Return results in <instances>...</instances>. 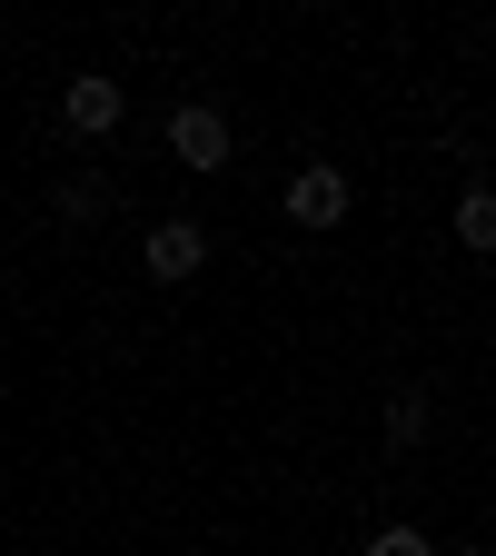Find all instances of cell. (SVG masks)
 Returning a JSON list of instances; mask_svg holds the SVG:
<instances>
[{
    "instance_id": "obj_1",
    "label": "cell",
    "mask_w": 496,
    "mask_h": 556,
    "mask_svg": "<svg viewBox=\"0 0 496 556\" xmlns=\"http://www.w3.org/2000/svg\"><path fill=\"white\" fill-rule=\"evenodd\" d=\"M160 139H169V160L199 169V179H208V169H229V110H208V100H179Z\"/></svg>"
},
{
    "instance_id": "obj_2",
    "label": "cell",
    "mask_w": 496,
    "mask_h": 556,
    "mask_svg": "<svg viewBox=\"0 0 496 556\" xmlns=\"http://www.w3.org/2000/svg\"><path fill=\"white\" fill-rule=\"evenodd\" d=\"M139 268H150L160 289H179V278H199V268H208V229H199V219H160L150 239H139Z\"/></svg>"
},
{
    "instance_id": "obj_3",
    "label": "cell",
    "mask_w": 496,
    "mask_h": 556,
    "mask_svg": "<svg viewBox=\"0 0 496 556\" xmlns=\"http://www.w3.org/2000/svg\"><path fill=\"white\" fill-rule=\"evenodd\" d=\"M347 199H358V189H347V169H338V160H308V169L289 179V219H298V229H338Z\"/></svg>"
},
{
    "instance_id": "obj_4",
    "label": "cell",
    "mask_w": 496,
    "mask_h": 556,
    "mask_svg": "<svg viewBox=\"0 0 496 556\" xmlns=\"http://www.w3.org/2000/svg\"><path fill=\"white\" fill-rule=\"evenodd\" d=\"M60 119L80 129V139H110V129L129 119V90H119V80H100V70H80V80L60 90Z\"/></svg>"
},
{
    "instance_id": "obj_5",
    "label": "cell",
    "mask_w": 496,
    "mask_h": 556,
    "mask_svg": "<svg viewBox=\"0 0 496 556\" xmlns=\"http://www.w3.org/2000/svg\"><path fill=\"white\" fill-rule=\"evenodd\" d=\"M457 249L496 258V189H467V199H457Z\"/></svg>"
},
{
    "instance_id": "obj_6",
    "label": "cell",
    "mask_w": 496,
    "mask_h": 556,
    "mask_svg": "<svg viewBox=\"0 0 496 556\" xmlns=\"http://www.w3.org/2000/svg\"><path fill=\"white\" fill-rule=\"evenodd\" d=\"M428 417H437L428 388H397V397H387V447H417V438H428Z\"/></svg>"
},
{
    "instance_id": "obj_7",
    "label": "cell",
    "mask_w": 496,
    "mask_h": 556,
    "mask_svg": "<svg viewBox=\"0 0 496 556\" xmlns=\"http://www.w3.org/2000/svg\"><path fill=\"white\" fill-rule=\"evenodd\" d=\"M358 556H437V546H428V536H417V527H378V536H368Z\"/></svg>"
},
{
    "instance_id": "obj_8",
    "label": "cell",
    "mask_w": 496,
    "mask_h": 556,
    "mask_svg": "<svg viewBox=\"0 0 496 556\" xmlns=\"http://www.w3.org/2000/svg\"><path fill=\"white\" fill-rule=\"evenodd\" d=\"M90 208H110V179H69L60 189V219H90Z\"/></svg>"
},
{
    "instance_id": "obj_9",
    "label": "cell",
    "mask_w": 496,
    "mask_h": 556,
    "mask_svg": "<svg viewBox=\"0 0 496 556\" xmlns=\"http://www.w3.org/2000/svg\"><path fill=\"white\" fill-rule=\"evenodd\" d=\"M447 556H496V546H447Z\"/></svg>"
}]
</instances>
